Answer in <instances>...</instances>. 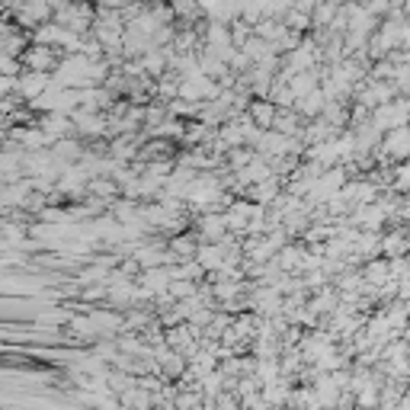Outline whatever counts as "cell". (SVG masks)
Returning <instances> with one entry per match:
<instances>
[{"instance_id": "obj_1", "label": "cell", "mask_w": 410, "mask_h": 410, "mask_svg": "<svg viewBox=\"0 0 410 410\" xmlns=\"http://www.w3.org/2000/svg\"><path fill=\"white\" fill-rule=\"evenodd\" d=\"M23 65H26V71H32V74H45V71L55 67V52L48 45H32L29 52H23Z\"/></svg>"}, {"instance_id": "obj_2", "label": "cell", "mask_w": 410, "mask_h": 410, "mask_svg": "<svg viewBox=\"0 0 410 410\" xmlns=\"http://www.w3.org/2000/svg\"><path fill=\"white\" fill-rule=\"evenodd\" d=\"M45 87H48L45 74H32V71H29V74L17 77V90H19L23 96H32V100H39V94H42Z\"/></svg>"}, {"instance_id": "obj_4", "label": "cell", "mask_w": 410, "mask_h": 410, "mask_svg": "<svg viewBox=\"0 0 410 410\" xmlns=\"http://www.w3.org/2000/svg\"><path fill=\"white\" fill-rule=\"evenodd\" d=\"M247 3H250V0H234V7H247Z\"/></svg>"}, {"instance_id": "obj_3", "label": "cell", "mask_w": 410, "mask_h": 410, "mask_svg": "<svg viewBox=\"0 0 410 410\" xmlns=\"http://www.w3.org/2000/svg\"><path fill=\"white\" fill-rule=\"evenodd\" d=\"M289 23H292V29H305L308 23H311V19H308V13H301V10H292Z\"/></svg>"}]
</instances>
